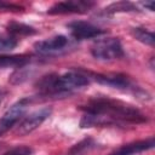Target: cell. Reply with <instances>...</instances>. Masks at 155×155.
<instances>
[{"label": "cell", "mask_w": 155, "mask_h": 155, "mask_svg": "<svg viewBox=\"0 0 155 155\" xmlns=\"http://www.w3.org/2000/svg\"><path fill=\"white\" fill-rule=\"evenodd\" d=\"M85 113L99 114L108 116L113 120L115 125L122 122H144L145 117L133 107L125 104L119 101H113L109 98H94L91 99L85 108H82Z\"/></svg>", "instance_id": "1"}, {"label": "cell", "mask_w": 155, "mask_h": 155, "mask_svg": "<svg viewBox=\"0 0 155 155\" xmlns=\"http://www.w3.org/2000/svg\"><path fill=\"white\" fill-rule=\"evenodd\" d=\"M92 56L98 61H113L124 56L121 42L116 38L102 39L94 42L91 47Z\"/></svg>", "instance_id": "2"}, {"label": "cell", "mask_w": 155, "mask_h": 155, "mask_svg": "<svg viewBox=\"0 0 155 155\" xmlns=\"http://www.w3.org/2000/svg\"><path fill=\"white\" fill-rule=\"evenodd\" d=\"M69 46V39L65 35H56L46 40H41L34 44V48L39 54L52 56L63 52Z\"/></svg>", "instance_id": "3"}, {"label": "cell", "mask_w": 155, "mask_h": 155, "mask_svg": "<svg viewBox=\"0 0 155 155\" xmlns=\"http://www.w3.org/2000/svg\"><path fill=\"white\" fill-rule=\"evenodd\" d=\"M28 102H29V99H27V98L21 99L18 102H16L15 104H12L4 113L2 117L0 119V136L4 134L5 132H7L24 115L27 107H28Z\"/></svg>", "instance_id": "4"}, {"label": "cell", "mask_w": 155, "mask_h": 155, "mask_svg": "<svg viewBox=\"0 0 155 155\" xmlns=\"http://www.w3.org/2000/svg\"><path fill=\"white\" fill-rule=\"evenodd\" d=\"M52 110L51 108H41L39 110L33 111L31 114H29L28 116H25L22 122L18 125L17 127V134L19 136H25L30 132H33L34 130H36L50 115H51Z\"/></svg>", "instance_id": "5"}, {"label": "cell", "mask_w": 155, "mask_h": 155, "mask_svg": "<svg viewBox=\"0 0 155 155\" xmlns=\"http://www.w3.org/2000/svg\"><path fill=\"white\" fill-rule=\"evenodd\" d=\"M93 6L91 1L84 0H68L56 2L47 11L50 15H62V13H85Z\"/></svg>", "instance_id": "6"}, {"label": "cell", "mask_w": 155, "mask_h": 155, "mask_svg": "<svg viewBox=\"0 0 155 155\" xmlns=\"http://www.w3.org/2000/svg\"><path fill=\"white\" fill-rule=\"evenodd\" d=\"M68 28L70 30V34L76 40L92 39V38H97L99 35H103L105 33V30L93 25L92 23L84 22V21H74V22L68 24Z\"/></svg>", "instance_id": "7"}, {"label": "cell", "mask_w": 155, "mask_h": 155, "mask_svg": "<svg viewBox=\"0 0 155 155\" xmlns=\"http://www.w3.org/2000/svg\"><path fill=\"white\" fill-rule=\"evenodd\" d=\"M154 147V138H149L145 140H139V142H133L130 144H125L120 147L119 149L114 150L109 155H134L138 153H142L144 150H149Z\"/></svg>", "instance_id": "8"}, {"label": "cell", "mask_w": 155, "mask_h": 155, "mask_svg": "<svg viewBox=\"0 0 155 155\" xmlns=\"http://www.w3.org/2000/svg\"><path fill=\"white\" fill-rule=\"evenodd\" d=\"M93 76L96 81L103 85H108L115 88H128L130 87L128 78L122 74H96Z\"/></svg>", "instance_id": "9"}, {"label": "cell", "mask_w": 155, "mask_h": 155, "mask_svg": "<svg viewBox=\"0 0 155 155\" xmlns=\"http://www.w3.org/2000/svg\"><path fill=\"white\" fill-rule=\"evenodd\" d=\"M30 58L25 54H11V56H0V69L6 68H19L27 65Z\"/></svg>", "instance_id": "10"}, {"label": "cell", "mask_w": 155, "mask_h": 155, "mask_svg": "<svg viewBox=\"0 0 155 155\" xmlns=\"http://www.w3.org/2000/svg\"><path fill=\"white\" fill-rule=\"evenodd\" d=\"M7 30L8 33L15 35H33L36 33V30L33 27L18 22H10L7 24Z\"/></svg>", "instance_id": "11"}, {"label": "cell", "mask_w": 155, "mask_h": 155, "mask_svg": "<svg viewBox=\"0 0 155 155\" xmlns=\"http://www.w3.org/2000/svg\"><path fill=\"white\" fill-rule=\"evenodd\" d=\"M132 35L134 39H137L138 41L145 44V45H149V46H153L154 42H155V36L151 31L144 29V28H133L132 29Z\"/></svg>", "instance_id": "12"}, {"label": "cell", "mask_w": 155, "mask_h": 155, "mask_svg": "<svg viewBox=\"0 0 155 155\" xmlns=\"http://www.w3.org/2000/svg\"><path fill=\"white\" fill-rule=\"evenodd\" d=\"M96 143L91 139V138H86L81 142H79L78 144H75L70 150L68 155H85L86 153H88L92 148H94Z\"/></svg>", "instance_id": "13"}, {"label": "cell", "mask_w": 155, "mask_h": 155, "mask_svg": "<svg viewBox=\"0 0 155 155\" xmlns=\"http://www.w3.org/2000/svg\"><path fill=\"white\" fill-rule=\"evenodd\" d=\"M31 73H33V70H31L30 68H28V67H25V65L19 67V68H17V69L13 71V74L10 76V82L13 84V85L22 84V82H24L25 80H28V78L31 75Z\"/></svg>", "instance_id": "14"}, {"label": "cell", "mask_w": 155, "mask_h": 155, "mask_svg": "<svg viewBox=\"0 0 155 155\" xmlns=\"http://www.w3.org/2000/svg\"><path fill=\"white\" fill-rule=\"evenodd\" d=\"M137 7L128 1H119V2H113L110 4L105 11L107 12H128V11H136Z\"/></svg>", "instance_id": "15"}, {"label": "cell", "mask_w": 155, "mask_h": 155, "mask_svg": "<svg viewBox=\"0 0 155 155\" xmlns=\"http://www.w3.org/2000/svg\"><path fill=\"white\" fill-rule=\"evenodd\" d=\"M18 41L15 36L11 35H1L0 36V52H8L16 48Z\"/></svg>", "instance_id": "16"}, {"label": "cell", "mask_w": 155, "mask_h": 155, "mask_svg": "<svg viewBox=\"0 0 155 155\" xmlns=\"http://www.w3.org/2000/svg\"><path fill=\"white\" fill-rule=\"evenodd\" d=\"M31 154H33L31 148L25 147V145H21V147H16V148L8 150L4 155H31Z\"/></svg>", "instance_id": "17"}, {"label": "cell", "mask_w": 155, "mask_h": 155, "mask_svg": "<svg viewBox=\"0 0 155 155\" xmlns=\"http://www.w3.org/2000/svg\"><path fill=\"white\" fill-rule=\"evenodd\" d=\"M0 10H6V11H22L23 8L13 5V4H7L5 1H0Z\"/></svg>", "instance_id": "18"}, {"label": "cell", "mask_w": 155, "mask_h": 155, "mask_svg": "<svg viewBox=\"0 0 155 155\" xmlns=\"http://www.w3.org/2000/svg\"><path fill=\"white\" fill-rule=\"evenodd\" d=\"M142 5L144 6V7H147V8H149L150 11H154V2L153 1H149V2H142Z\"/></svg>", "instance_id": "19"}, {"label": "cell", "mask_w": 155, "mask_h": 155, "mask_svg": "<svg viewBox=\"0 0 155 155\" xmlns=\"http://www.w3.org/2000/svg\"><path fill=\"white\" fill-rule=\"evenodd\" d=\"M4 97H5V91L0 87V103H1V101L4 99Z\"/></svg>", "instance_id": "20"}]
</instances>
